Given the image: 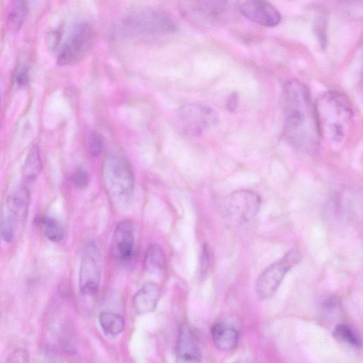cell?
<instances>
[{
    "instance_id": "cell-1",
    "label": "cell",
    "mask_w": 363,
    "mask_h": 363,
    "mask_svg": "<svg viewBox=\"0 0 363 363\" xmlns=\"http://www.w3.org/2000/svg\"><path fill=\"white\" fill-rule=\"evenodd\" d=\"M283 98L286 139L298 150L314 153L321 136L309 90L301 81L290 80L284 85Z\"/></svg>"
},
{
    "instance_id": "cell-2",
    "label": "cell",
    "mask_w": 363,
    "mask_h": 363,
    "mask_svg": "<svg viewBox=\"0 0 363 363\" xmlns=\"http://www.w3.org/2000/svg\"><path fill=\"white\" fill-rule=\"evenodd\" d=\"M315 112L320 136L331 143L342 142L353 119L352 106L345 95L328 91L317 99Z\"/></svg>"
},
{
    "instance_id": "cell-3",
    "label": "cell",
    "mask_w": 363,
    "mask_h": 363,
    "mask_svg": "<svg viewBox=\"0 0 363 363\" xmlns=\"http://www.w3.org/2000/svg\"><path fill=\"white\" fill-rule=\"evenodd\" d=\"M103 176L114 205L121 209L129 207L134 191V177L129 162L121 156L108 157L104 161Z\"/></svg>"
},
{
    "instance_id": "cell-4",
    "label": "cell",
    "mask_w": 363,
    "mask_h": 363,
    "mask_svg": "<svg viewBox=\"0 0 363 363\" xmlns=\"http://www.w3.org/2000/svg\"><path fill=\"white\" fill-rule=\"evenodd\" d=\"M230 6L224 1H191L180 3L179 10L191 24L213 27L224 23L231 14Z\"/></svg>"
},
{
    "instance_id": "cell-5",
    "label": "cell",
    "mask_w": 363,
    "mask_h": 363,
    "mask_svg": "<svg viewBox=\"0 0 363 363\" xmlns=\"http://www.w3.org/2000/svg\"><path fill=\"white\" fill-rule=\"evenodd\" d=\"M302 255L296 249L287 253L280 260L272 264L259 277L255 291L261 301L272 297L285 279L288 272L301 262Z\"/></svg>"
},
{
    "instance_id": "cell-6",
    "label": "cell",
    "mask_w": 363,
    "mask_h": 363,
    "mask_svg": "<svg viewBox=\"0 0 363 363\" xmlns=\"http://www.w3.org/2000/svg\"><path fill=\"white\" fill-rule=\"evenodd\" d=\"M28 204L29 191L25 186L7 198L0 215V233L5 242L14 241L19 222L27 215Z\"/></svg>"
},
{
    "instance_id": "cell-7",
    "label": "cell",
    "mask_w": 363,
    "mask_h": 363,
    "mask_svg": "<svg viewBox=\"0 0 363 363\" xmlns=\"http://www.w3.org/2000/svg\"><path fill=\"white\" fill-rule=\"evenodd\" d=\"M261 204V199L256 192L248 189L237 190L226 198L225 213L232 223L245 224L257 215Z\"/></svg>"
},
{
    "instance_id": "cell-8",
    "label": "cell",
    "mask_w": 363,
    "mask_h": 363,
    "mask_svg": "<svg viewBox=\"0 0 363 363\" xmlns=\"http://www.w3.org/2000/svg\"><path fill=\"white\" fill-rule=\"evenodd\" d=\"M94 39V30L89 24L78 25L59 52V65L69 66L80 61L92 48Z\"/></svg>"
},
{
    "instance_id": "cell-9",
    "label": "cell",
    "mask_w": 363,
    "mask_h": 363,
    "mask_svg": "<svg viewBox=\"0 0 363 363\" xmlns=\"http://www.w3.org/2000/svg\"><path fill=\"white\" fill-rule=\"evenodd\" d=\"M102 274V254L95 243H90L82 255L79 276L82 294L95 295L99 288Z\"/></svg>"
},
{
    "instance_id": "cell-10",
    "label": "cell",
    "mask_w": 363,
    "mask_h": 363,
    "mask_svg": "<svg viewBox=\"0 0 363 363\" xmlns=\"http://www.w3.org/2000/svg\"><path fill=\"white\" fill-rule=\"evenodd\" d=\"M124 24L132 30L143 34H161L174 32L173 20L166 14L152 9L134 12L125 19Z\"/></svg>"
},
{
    "instance_id": "cell-11",
    "label": "cell",
    "mask_w": 363,
    "mask_h": 363,
    "mask_svg": "<svg viewBox=\"0 0 363 363\" xmlns=\"http://www.w3.org/2000/svg\"><path fill=\"white\" fill-rule=\"evenodd\" d=\"M178 115L185 129L196 135L202 134L217 125L219 121L217 112L208 106L198 104L184 105L180 109Z\"/></svg>"
},
{
    "instance_id": "cell-12",
    "label": "cell",
    "mask_w": 363,
    "mask_h": 363,
    "mask_svg": "<svg viewBox=\"0 0 363 363\" xmlns=\"http://www.w3.org/2000/svg\"><path fill=\"white\" fill-rule=\"evenodd\" d=\"M242 14L255 24L266 27H274L281 21L279 10L264 0H250L244 3L240 8Z\"/></svg>"
},
{
    "instance_id": "cell-13",
    "label": "cell",
    "mask_w": 363,
    "mask_h": 363,
    "mask_svg": "<svg viewBox=\"0 0 363 363\" xmlns=\"http://www.w3.org/2000/svg\"><path fill=\"white\" fill-rule=\"evenodd\" d=\"M111 247L113 255L117 260L126 261L131 259L134 247V227L131 222L124 220L117 224Z\"/></svg>"
},
{
    "instance_id": "cell-14",
    "label": "cell",
    "mask_w": 363,
    "mask_h": 363,
    "mask_svg": "<svg viewBox=\"0 0 363 363\" xmlns=\"http://www.w3.org/2000/svg\"><path fill=\"white\" fill-rule=\"evenodd\" d=\"M200 349L187 328L180 329L176 346V363H201Z\"/></svg>"
},
{
    "instance_id": "cell-15",
    "label": "cell",
    "mask_w": 363,
    "mask_h": 363,
    "mask_svg": "<svg viewBox=\"0 0 363 363\" xmlns=\"http://www.w3.org/2000/svg\"><path fill=\"white\" fill-rule=\"evenodd\" d=\"M161 292L160 288L152 283L143 285L133 297V307L138 314L153 312L157 307Z\"/></svg>"
},
{
    "instance_id": "cell-16",
    "label": "cell",
    "mask_w": 363,
    "mask_h": 363,
    "mask_svg": "<svg viewBox=\"0 0 363 363\" xmlns=\"http://www.w3.org/2000/svg\"><path fill=\"white\" fill-rule=\"evenodd\" d=\"M211 337L213 344L222 351H231L237 347L239 333L232 326L220 323L212 328Z\"/></svg>"
},
{
    "instance_id": "cell-17",
    "label": "cell",
    "mask_w": 363,
    "mask_h": 363,
    "mask_svg": "<svg viewBox=\"0 0 363 363\" xmlns=\"http://www.w3.org/2000/svg\"><path fill=\"white\" fill-rule=\"evenodd\" d=\"M99 325L106 335L116 336L120 334L125 326L124 318L116 313L102 312L99 316Z\"/></svg>"
},
{
    "instance_id": "cell-18",
    "label": "cell",
    "mask_w": 363,
    "mask_h": 363,
    "mask_svg": "<svg viewBox=\"0 0 363 363\" xmlns=\"http://www.w3.org/2000/svg\"><path fill=\"white\" fill-rule=\"evenodd\" d=\"M144 266L148 271L152 272L164 270L165 256L160 246L156 244L149 245L145 255Z\"/></svg>"
},
{
    "instance_id": "cell-19",
    "label": "cell",
    "mask_w": 363,
    "mask_h": 363,
    "mask_svg": "<svg viewBox=\"0 0 363 363\" xmlns=\"http://www.w3.org/2000/svg\"><path fill=\"white\" fill-rule=\"evenodd\" d=\"M42 169V161L37 147L30 152L23 167V178L26 185L33 183L39 176Z\"/></svg>"
},
{
    "instance_id": "cell-20",
    "label": "cell",
    "mask_w": 363,
    "mask_h": 363,
    "mask_svg": "<svg viewBox=\"0 0 363 363\" xmlns=\"http://www.w3.org/2000/svg\"><path fill=\"white\" fill-rule=\"evenodd\" d=\"M28 12L27 3L15 2L12 6L8 18V30L15 33L18 32L25 23Z\"/></svg>"
},
{
    "instance_id": "cell-21",
    "label": "cell",
    "mask_w": 363,
    "mask_h": 363,
    "mask_svg": "<svg viewBox=\"0 0 363 363\" xmlns=\"http://www.w3.org/2000/svg\"><path fill=\"white\" fill-rule=\"evenodd\" d=\"M40 226L45 236L52 242H60L64 236L60 222L52 217H45L40 220Z\"/></svg>"
},
{
    "instance_id": "cell-22",
    "label": "cell",
    "mask_w": 363,
    "mask_h": 363,
    "mask_svg": "<svg viewBox=\"0 0 363 363\" xmlns=\"http://www.w3.org/2000/svg\"><path fill=\"white\" fill-rule=\"evenodd\" d=\"M333 335L340 342L356 348L361 347L360 337L355 331L348 325H338L335 328Z\"/></svg>"
},
{
    "instance_id": "cell-23",
    "label": "cell",
    "mask_w": 363,
    "mask_h": 363,
    "mask_svg": "<svg viewBox=\"0 0 363 363\" xmlns=\"http://www.w3.org/2000/svg\"><path fill=\"white\" fill-rule=\"evenodd\" d=\"M314 30L322 47L327 45V21L325 16H318L315 21Z\"/></svg>"
},
{
    "instance_id": "cell-24",
    "label": "cell",
    "mask_w": 363,
    "mask_h": 363,
    "mask_svg": "<svg viewBox=\"0 0 363 363\" xmlns=\"http://www.w3.org/2000/svg\"><path fill=\"white\" fill-rule=\"evenodd\" d=\"M30 82V71L27 67L23 66L17 69L14 75V84L19 89L27 86Z\"/></svg>"
},
{
    "instance_id": "cell-25",
    "label": "cell",
    "mask_w": 363,
    "mask_h": 363,
    "mask_svg": "<svg viewBox=\"0 0 363 363\" xmlns=\"http://www.w3.org/2000/svg\"><path fill=\"white\" fill-rule=\"evenodd\" d=\"M73 184L78 189H84L87 187L90 183V176L86 170L78 169L74 173L73 178Z\"/></svg>"
},
{
    "instance_id": "cell-26",
    "label": "cell",
    "mask_w": 363,
    "mask_h": 363,
    "mask_svg": "<svg viewBox=\"0 0 363 363\" xmlns=\"http://www.w3.org/2000/svg\"><path fill=\"white\" fill-rule=\"evenodd\" d=\"M103 139L97 132H92L89 138V147L91 154L94 156H98L102 152Z\"/></svg>"
},
{
    "instance_id": "cell-27",
    "label": "cell",
    "mask_w": 363,
    "mask_h": 363,
    "mask_svg": "<svg viewBox=\"0 0 363 363\" xmlns=\"http://www.w3.org/2000/svg\"><path fill=\"white\" fill-rule=\"evenodd\" d=\"M211 264L210 250L207 244L203 246L200 259V275L202 277L207 276Z\"/></svg>"
},
{
    "instance_id": "cell-28",
    "label": "cell",
    "mask_w": 363,
    "mask_h": 363,
    "mask_svg": "<svg viewBox=\"0 0 363 363\" xmlns=\"http://www.w3.org/2000/svg\"><path fill=\"white\" fill-rule=\"evenodd\" d=\"M7 363H30V355L27 351L18 349L12 354Z\"/></svg>"
},
{
    "instance_id": "cell-29",
    "label": "cell",
    "mask_w": 363,
    "mask_h": 363,
    "mask_svg": "<svg viewBox=\"0 0 363 363\" xmlns=\"http://www.w3.org/2000/svg\"><path fill=\"white\" fill-rule=\"evenodd\" d=\"M40 363H63V361L55 351L46 349L41 354Z\"/></svg>"
},
{
    "instance_id": "cell-30",
    "label": "cell",
    "mask_w": 363,
    "mask_h": 363,
    "mask_svg": "<svg viewBox=\"0 0 363 363\" xmlns=\"http://www.w3.org/2000/svg\"><path fill=\"white\" fill-rule=\"evenodd\" d=\"M60 35L58 32H50L47 38V44L51 51H55L58 47Z\"/></svg>"
},
{
    "instance_id": "cell-31",
    "label": "cell",
    "mask_w": 363,
    "mask_h": 363,
    "mask_svg": "<svg viewBox=\"0 0 363 363\" xmlns=\"http://www.w3.org/2000/svg\"><path fill=\"white\" fill-rule=\"evenodd\" d=\"M237 104V97L236 96H234V95H232V96L230 97L229 100L228 101V109L233 111L234 109H236Z\"/></svg>"
},
{
    "instance_id": "cell-32",
    "label": "cell",
    "mask_w": 363,
    "mask_h": 363,
    "mask_svg": "<svg viewBox=\"0 0 363 363\" xmlns=\"http://www.w3.org/2000/svg\"><path fill=\"white\" fill-rule=\"evenodd\" d=\"M233 363H249L245 360H238L237 362H233Z\"/></svg>"
},
{
    "instance_id": "cell-33",
    "label": "cell",
    "mask_w": 363,
    "mask_h": 363,
    "mask_svg": "<svg viewBox=\"0 0 363 363\" xmlns=\"http://www.w3.org/2000/svg\"><path fill=\"white\" fill-rule=\"evenodd\" d=\"M0 104H1V99H0Z\"/></svg>"
}]
</instances>
